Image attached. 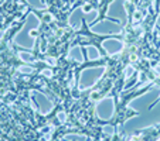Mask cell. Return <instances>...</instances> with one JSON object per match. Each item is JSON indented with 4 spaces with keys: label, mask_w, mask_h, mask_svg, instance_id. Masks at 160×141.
I'll use <instances>...</instances> for the list:
<instances>
[{
    "label": "cell",
    "mask_w": 160,
    "mask_h": 141,
    "mask_svg": "<svg viewBox=\"0 0 160 141\" xmlns=\"http://www.w3.org/2000/svg\"><path fill=\"white\" fill-rule=\"evenodd\" d=\"M40 26V20L36 17V14L30 13L27 17V24L24 26V28L14 37V42L17 45H21L24 48H33L34 47V40L30 35L31 30H37Z\"/></svg>",
    "instance_id": "1"
},
{
    "label": "cell",
    "mask_w": 160,
    "mask_h": 141,
    "mask_svg": "<svg viewBox=\"0 0 160 141\" xmlns=\"http://www.w3.org/2000/svg\"><path fill=\"white\" fill-rule=\"evenodd\" d=\"M103 72H105L103 66H99V68H88L85 71H82L81 78H79V89L85 90L89 86H92L103 75Z\"/></svg>",
    "instance_id": "2"
},
{
    "label": "cell",
    "mask_w": 160,
    "mask_h": 141,
    "mask_svg": "<svg viewBox=\"0 0 160 141\" xmlns=\"http://www.w3.org/2000/svg\"><path fill=\"white\" fill-rule=\"evenodd\" d=\"M91 31L97 34H119L122 31V28H121V26L115 24L113 21L105 20V21H101L98 24L92 26Z\"/></svg>",
    "instance_id": "3"
},
{
    "label": "cell",
    "mask_w": 160,
    "mask_h": 141,
    "mask_svg": "<svg viewBox=\"0 0 160 141\" xmlns=\"http://www.w3.org/2000/svg\"><path fill=\"white\" fill-rule=\"evenodd\" d=\"M115 111V105H113V99L112 97H105L103 100H101L97 106V113L101 119H111L112 114Z\"/></svg>",
    "instance_id": "4"
},
{
    "label": "cell",
    "mask_w": 160,
    "mask_h": 141,
    "mask_svg": "<svg viewBox=\"0 0 160 141\" xmlns=\"http://www.w3.org/2000/svg\"><path fill=\"white\" fill-rule=\"evenodd\" d=\"M108 16L109 17H116L125 23L126 21V10H125V0H113L111 6L108 7Z\"/></svg>",
    "instance_id": "5"
},
{
    "label": "cell",
    "mask_w": 160,
    "mask_h": 141,
    "mask_svg": "<svg viewBox=\"0 0 160 141\" xmlns=\"http://www.w3.org/2000/svg\"><path fill=\"white\" fill-rule=\"evenodd\" d=\"M31 95H33V97L36 99V102H37V105H38V110H40V113H42V114H47V113H50L51 111V109H52V103L50 102L47 97L42 95V93H40V92H31Z\"/></svg>",
    "instance_id": "6"
},
{
    "label": "cell",
    "mask_w": 160,
    "mask_h": 141,
    "mask_svg": "<svg viewBox=\"0 0 160 141\" xmlns=\"http://www.w3.org/2000/svg\"><path fill=\"white\" fill-rule=\"evenodd\" d=\"M102 47L105 48V51L108 52L109 55H113L121 51L123 44H122V41H119V40H105V41L102 42Z\"/></svg>",
    "instance_id": "7"
},
{
    "label": "cell",
    "mask_w": 160,
    "mask_h": 141,
    "mask_svg": "<svg viewBox=\"0 0 160 141\" xmlns=\"http://www.w3.org/2000/svg\"><path fill=\"white\" fill-rule=\"evenodd\" d=\"M68 57L75 59V61H78V62H82V61H84L82 59V52H81V48H79V47H74V48L70 51Z\"/></svg>",
    "instance_id": "8"
},
{
    "label": "cell",
    "mask_w": 160,
    "mask_h": 141,
    "mask_svg": "<svg viewBox=\"0 0 160 141\" xmlns=\"http://www.w3.org/2000/svg\"><path fill=\"white\" fill-rule=\"evenodd\" d=\"M88 49V57H89V59H98V58L101 57V54L98 52V49L95 48V47H87Z\"/></svg>",
    "instance_id": "9"
},
{
    "label": "cell",
    "mask_w": 160,
    "mask_h": 141,
    "mask_svg": "<svg viewBox=\"0 0 160 141\" xmlns=\"http://www.w3.org/2000/svg\"><path fill=\"white\" fill-rule=\"evenodd\" d=\"M27 2H28V3H30L33 7H36V9H44V7H45L44 4L41 3V0H27Z\"/></svg>",
    "instance_id": "10"
},
{
    "label": "cell",
    "mask_w": 160,
    "mask_h": 141,
    "mask_svg": "<svg viewBox=\"0 0 160 141\" xmlns=\"http://www.w3.org/2000/svg\"><path fill=\"white\" fill-rule=\"evenodd\" d=\"M18 57H20L23 61H31V55L30 54H26V52H20V54H18Z\"/></svg>",
    "instance_id": "11"
},
{
    "label": "cell",
    "mask_w": 160,
    "mask_h": 141,
    "mask_svg": "<svg viewBox=\"0 0 160 141\" xmlns=\"http://www.w3.org/2000/svg\"><path fill=\"white\" fill-rule=\"evenodd\" d=\"M113 131H115V129H113L112 126L103 127V133H105V134H113Z\"/></svg>",
    "instance_id": "12"
},
{
    "label": "cell",
    "mask_w": 160,
    "mask_h": 141,
    "mask_svg": "<svg viewBox=\"0 0 160 141\" xmlns=\"http://www.w3.org/2000/svg\"><path fill=\"white\" fill-rule=\"evenodd\" d=\"M65 138H78L79 141H85L84 140L85 137H81V135H77V134H68V135H65Z\"/></svg>",
    "instance_id": "13"
},
{
    "label": "cell",
    "mask_w": 160,
    "mask_h": 141,
    "mask_svg": "<svg viewBox=\"0 0 160 141\" xmlns=\"http://www.w3.org/2000/svg\"><path fill=\"white\" fill-rule=\"evenodd\" d=\"M20 71H21V72H26V73H31V72H33V69L28 68V66H23V68H20Z\"/></svg>",
    "instance_id": "14"
},
{
    "label": "cell",
    "mask_w": 160,
    "mask_h": 141,
    "mask_svg": "<svg viewBox=\"0 0 160 141\" xmlns=\"http://www.w3.org/2000/svg\"><path fill=\"white\" fill-rule=\"evenodd\" d=\"M58 119H60L61 123H64V121H65V114H64L62 111H61V113H58Z\"/></svg>",
    "instance_id": "15"
},
{
    "label": "cell",
    "mask_w": 160,
    "mask_h": 141,
    "mask_svg": "<svg viewBox=\"0 0 160 141\" xmlns=\"http://www.w3.org/2000/svg\"><path fill=\"white\" fill-rule=\"evenodd\" d=\"M126 71H128V72H126V78H128V76H130V75L133 73V68H132V66H128Z\"/></svg>",
    "instance_id": "16"
},
{
    "label": "cell",
    "mask_w": 160,
    "mask_h": 141,
    "mask_svg": "<svg viewBox=\"0 0 160 141\" xmlns=\"http://www.w3.org/2000/svg\"><path fill=\"white\" fill-rule=\"evenodd\" d=\"M2 37H3V31H0V38H2Z\"/></svg>",
    "instance_id": "17"
}]
</instances>
